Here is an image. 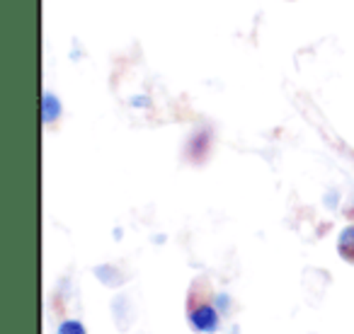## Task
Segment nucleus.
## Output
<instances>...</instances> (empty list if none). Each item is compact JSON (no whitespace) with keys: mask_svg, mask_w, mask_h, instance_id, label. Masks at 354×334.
Instances as JSON below:
<instances>
[{"mask_svg":"<svg viewBox=\"0 0 354 334\" xmlns=\"http://www.w3.org/2000/svg\"><path fill=\"white\" fill-rule=\"evenodd\" d=\"M189 327L202 334L218 332L221 329V310L216 305H199L189 313Z\"/></svg>","mask_w":354,"mask_h":334,"instance_id":"obj_1","label":"nucleus"},{"mask_svg":"<svg viewBox=\"0 0 354 334\" xmlns=\"http://www.w3.org/2000/svg\"><path fill=\"white\" fill-rule=\"evenodd\" d=\"M41 117H44L46 124L56 121V119L61 117V102L51 92H46L44 97H41Z\"/></svg>","mask_w":354,"mask_h":334,"instance_id":"obj_2","label":"nucleus"},{"mask_svg":"<svg viewBox=\"0 0 354 334\" xmlns=\"http://www.w3.org/2000/svg\"><path fill=\"white\" fill-rule=\"evenodd\" d=\"M337 250H339V255H342L347 262H354V226L352 228H344V230H342V235H339V242H337Z\"/></svg>","mask_w":354,"mask_h":334,"instance_id":"obj_3","label":"nucleus"},{"mask_svg":"<svg viewBox=\"0 0 354 334\" xmlns=\"http://www.w3.org/2000/svg\"><path fill=\"white\" fill-rule=\"evenodd\" d=\"M56 334H88L85 332V324L78 322V320H64L56 329Z\"/></svg>","mask_w":354,"mask_h":334,"instance_id":"obj_4","label":"nucleus"},{"mask_svg":"<svg viewBox=\"0 0 354 334\" xmlns=\"http://www.w3.org/2000/svg\"><path fill=\"white\" fill-rule=\"evenodd\" d=\"M216 308L221 310V313L228 308V295H226V293H218V295H216Z\"/></svg>","mask_w":354,"mask_h":334,"instance_id":"obj_5","label":"nucleus"}]
</instances>
